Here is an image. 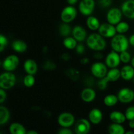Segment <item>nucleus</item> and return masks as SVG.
Wrapping results in <instances>:
<instances>
[{
    "label": "nucleus",
    "mask_w": 134,
    "mask_h": 134,
    "mask_svg": "<svg viewBox=\"0 0 134 134\" xmlns=\"http://www.w3.org/2000/svg\"><path fill=\"white\" fill-rule=\"evenodd\" d=\"M86 44L90 49L99 51L105 48L106 41L99 34H92L86 39Z\"/></svg>",
    "instance_id": "f257e3e1"
},
{
    "label": "nucleus",
    "mask_w": 134,
    "mask_h": 134,
    "mask_svg": "<svg viewBox=\"0 0 134 134\" xmlns=\"http://www.w3.org/2000/svg\"><path fill=\"white\" fill-rule=\"evenodd\" d=\"M129 43V40L125 35L119 34L113 37L111 44L113 51L120 53L123 51H127Z\"/></svg>",
    "instance_id": "f03ea898"
},
{
    "label": "nucleus",
    "mask_w": 134,
    "mask_h": 134,
    "mask_svg": "<svg viewBox=\"0 0 134 134\" xmlns=\"http://www.w3.org/2000/svg\"><path fill=\"white\" fill-rule=\"evenodd\" d=\"M16 79L11 71L3 73L0 76V87L4 90H9L15 85Z\"/></svg>",
    "instance_id": "7ed1b4c3"
},
{
    "label": "nucleus",
    "mask_w": 134,
    "mask_h": 134,
    "mask_svg": "<svg viewBox=\"0 0 134 134\" xmlns=\"http://www.w3.org/2000/svg\"><path fill=\"white\" fill-rule=\"evenodd\" d=\"M77 16V10L72 5H68L65 7L62 11L60 18L63 22L69 23L74 20Z\"/></svg>",
    "instance_id": "20e7f679"
},
{
    "label": "nucleus",
    "mask_w": 134,
    "mask_h": 134,
    "mask_svg": "<svg viewBox=\"0 0 134 134\" xmlns=\"http://www.w3.org/2000/svg\"><path fill=\"white\" fill-rule=\"evenodd\" d=\"M19 64V59L14 54L8 56L5 58L2 64L3 68L7 71H13L16 69Z\"/></svg>",
    "instance_id": "39448f33"
},
{
    "label": "nucleus",
    "mask_w": 134,
    "mask_h": 134,
    "mask_svg": "<svg viewBox=\"0 0 134 134\" xmlns=\"http://www.w3.org/2000/svg\"><path fill=\"white\" fill-rule=\"evenodd\" d=\"M98 31L102 36L106 38L113 37L116 35V33L117 32L115 25L111 24L109 22L101 24L98 29Z\"/></svg>",
    "instance_id": "423d86ee"
},
{
    "label": "nucleus",
    "mask_w": 134,
    "mask_h": 134,
    "mask_svg": "<svg viewBox=\"0 0 134 134\" xmlns=\"http://www.w3.org/2000/svg\"><path fill=\"white\" fill-rule=\"evenodd\" d=\"M94 0H81L79 5L80 13L84 16H90L94 11Z\"/></svg>",
    "instance_id": "0eeeda50"
},
{
    "label": "nucleus",
    "mask_w": 134,
    "mask_h": 134,
    "mask_svg": "<svg viewBox=\"0 0 134 134\" xmlns=\"http://www.w3.org/2000/svg\"><path fill=\"white\" fill-rule=\"evenodd\" d=\"M122 14V12L119 8H112L107 14V22L113 25H116L121 21Z\"/></svg>",
    "instance_id": "6e6552de"
},
{
    "label": "nucleus",
    "mask_w": 134,
    "mask_h": 134,
    "mask_svg": "<svg viewBox=\"0 0 134 134\" xmlns=\"http://www.w3.org/2000/svg\"><path fill=\"white\" fill-rule=\"evenodd\" d=\"M107 68L106 64L102 62H96L91 67L92 74L97 78H103L107 75Z\"/></svg>",
    "instance_id": "1a4fd4ad"
},
{
    "label": "nucleus",
    "mask_w": 134,
    "mask_h": 134,
    "mask_svg": "<svg viewBox=\"0 0 134 134\" xmlns=\"http://www.w3.org/2000/svg\"><path fill=\"white\" fill-rule=\"evenodd\" d=\"M117 96L121 103H130L134 99V91L128 88H124L119 90Z\"/></svg>",
    "instance_id": "9d476101"
},
{
    "label": "nucleus",
    "mask_w": 134,
    "mask_h": 134,
    "mask_svg": "<svg viewBox=\"0 0 134 134\" xmlns=\"http://www.w3.org/2000/svg\"><path fill=\"white\" fill-rule=\"evenodd\" d=\"M58 122L61 127H69L73 126L75 122V117L73 115L68 112H64L60 114L58 119Z\"/></svg>",
    "instance_id": "9b49d317"
},
{
    "label": "nucleus",
    "mask_w": 134,
    "mask_h": 134,
    "mask_svg": "<svg viewBox=\"0 0 134 134\" xmlns=\"http://www.w3.org/2000/svg\"><path fill=\"white\" fill-rule=\"evenodd\" d=\"M120 58L119 52L113 50L111 52L107 54L105 58V64L108 68H117L120 64Z\"/></svg>",
    "instance_id": "f8f14e48"
},
{
    "label": "nucleus",
    "mask_w": 134,
    "mask_h": 134,
    "mask_svg": "<svg viewBox=\"0 0 134 134\" xmlns=\"http://www.w3.org/2000/svg\"><path fill=\"white\" fill-rule=\"evenodd\" d=\"M75 132L77 134H86L90 130V123L87 119H81L75 125Z\"/></svg>",
    "instance_id": "ddd939ff"
},
{
    "label": "nucleus",
    "mask_w": 134,
    "mask_h": 134,
    "mask_svg": "<svg viewBox=\"0 0 134 134\" xmlns=\"http://www.w3.org/2000/svg\"><path fill=\"white\" fill-rule=\"evenodd\" d=\"M121 10L126 18L134 19V0L124 1L122 5Z\"/></svg>",
    "instance_id": "4468645a"
},
{
    "label": "nucleus",
    "mask_w": 134,
    "mask_h": 134,
    "mask_svg": "<svg viewBox=\"0 0 134 134\" xmlns=\"http://www.w3.org/2000/svg\"><path fill=\"white\" fill-rule=\"evenodd\" d=\"M73 37L79 42H82L85 40L87 33L85 29L81 26H76L72 31Z\"/></svg>",
    "instance_id": "2eb2a0df"
},
{
    "label": "nucleus",
    "mask_w": 134,
    "mask_h": 134,
    "mask_svg": "<svg viewBox=\"0 0 134 134\" xmlns=\"http://www.w3.org/2000/svg\"><path fill=\"white\" fill-rule=\"evenodd\" d=\"M24 69L27 74L34 75L37 71V64L35 60L32 59H27L24 63Z\"/></svg>",
    "instance_id": "dca6fc26"
},
{
    "label": "nucleus",
    "mask_w": 134,
    "mask_h": 134,
    "mask_svg": "<svg viewBox=\"0 0 134 134\" xmlns=\"http://www.w3.org/2000/svg\"><path fill=\"white\" fill-rule=\"evenodd\" d=\"M89 120L93 124H98L102 122L103 114L99 109L94 108L90 111L88 115Z\"/></svg>",
    "instance_id": "f3484780"
},
{
    "label": "nucleus",
    "mask_w": 134,
    "mask_h": 134,
    "mask_svg": "<svg viewBox=\"0 0 134 134\" xmlns=\"http://www.w3.org/2000/svg\"><path fill=\"white\" fill-rule=\"evenodd\" d=\"M96 96V94L94 90L90 88H85L81 92V99L85 102H91L94 100Z\"/></svg>",
    "instance_id": "a211bd4d"
},
{
    "label": "nucleus",
    "mask_w": 134,
    "mask_h": 134,
    "mask_svg": "<svg viewBox=\"0 0 134 134\" xmlns=\"http://www.w3.org/2000/svg\"><path fill=\"white\" fill-rule=\"evenodd\" d=\"M120 73H121V77L123 79L126 81H130L133 79L134 68L132 65H125L122 68Z\"/></svg>",
    "instance_id": "6ab92c4d"
},
{
    "label": "nucleus",
    "mask_w": 134,
    "mask_h": 134,
    "mask_svg": "<svg viewBox=\"0 0 134 134\" xmlns=\"http://www.w3.org/2000/svg\"><path fill=\"white\" fill-rule=\"evenodd\" d=\"M109 117L113 122L118 123V124L124 123L126 120L125 114L119 111H114L111 112L109 115Z\"/></svg>",
    "instance_id": "aec40b11"
},
{
    "label": "nucleus",
    "mask_w": 134,
    "mask_h": 134,
    "mask_svg": "<svg viewBox=\"0 0 134 134\" xmlns=\"http://www.w3.org/2000/svg\"><path fill=\"white\" fill-rule=\"evenodd\" d=\"M9 132L12 134H25L27 133L26 128L18 122H13L9 126Z\"/></svg>",
    "instance_id": "412c9836"
},
{
    "label": "nucleus",
    "mask_w": 134,
    "mask_h": 134,
    "mask_svg": "<svg viewBox=\"0 0 134 134\" xmlns=\"http://www.w3.org/2000/svg\"><path fill=\"white\" fill-rule=\"evenodd\" d=\"M12 48L18 53L24 52L27 50V44L22 40H16L12 43Z\"/></svg>",
    "instance_id": "4be33fe9"
},
{
    "label": "nucleus",
    "mask_w": 134,
    "mask_h": 134,
    "mask_svg": "<svg viewBox=\"0 0 134 134\" xmlns=\"http://www.w3.org/2000/svg\"><path fill=\"white\" fill-rule=\"evenodd\" d=\"M86 25L90 30L92 31H96L98 30L100 26V22L99 20L95 16H89L86 20Z\"/></svg>",
    "instance_id": "5701e85b"
},
{
    "label": "nucleus",
    "mask_w": 134,
    "mask_h": 134,
    "mask_svg": "<svg viewBox=\"0 0 134 134\" xmlns=\"http://www.w3.org/2000/svg\"><path fill=\"white\" fill-rule=\"evenodd\" d=\"M108 132L110 134H124L125 133V130L121 124L114 123L109 126Z\"/></svg>",
    "instance_id": "b1692460"
},
{
    "label": "nucleus",
    "mask_w": 134,
    "mask_h": 134,
    "mask_svg": "<svg viewBox=\"0 0 134 134\" xmlns=\"http://www.w3.org/2000/svg\"><path fill=\"white\" fill-rule=\"evenodd\" d=\"M106 76L109 79V81L115 82V81L119 80V78L121 77V73H120V71L116 68H111V69L109 71H107Z\"/></svg>",
    "instance_id": "393cba45"
},
{
    "label": "nucleus",
    "mask_w": 134,
    "mask_h": 134,
    "mask_svg": "<svg viewBox=\"0 0 134 134\" xmlns=\"http://www.w3.org/2000/svg\"><path fill=\"white\" fill-rule=\"evenodd\" d=\"M10 113L7 108L4 106H0V125H4L9 120Z\"/></svg>",
    "instance_id": "a878e982"
},
{
    "label": "nucleus",
    "mask_w": 134,
    "mask_h": 134,
    "mask_svg": "<svg viewBox=\"0 0 134 134\" xmlns=\"http://www.w3.org/2000/svg\"><path fill=\"white\" fill-rule=\"evenodd\" d=\"M119 101L118 96L113 95V94H109L104 98L103 103L107 107H113V106L115 105Z\"/></svg>",
    "instance_id": "bb28decb"
},
{
    "label": "nucleus",
    "mask_w": 134,
    "mask_h": 134,
    "mask_svg": "<svg viewBox=\"0 0 134 134\" xmlns=\"http://www.w3.org/2000/svg\"><path fill=\"white\" fill-rule=\"evenodd\" d=\"M63 43L65 48L71 50L76 48L77 45V41L73 37H66L64 39Z\"/></svg>",
    "instance_id": "cd10ccee"
},
{
    "label": "nucleus",
    "mask_w": 134,
    "mask_h": 134,
    "mask_svg": "<svg viewBox=\"0 0 134 134\" xmlns=\"http://www.w3.org/2000/svg\"><path fill=\"white\" fill-rule=\"evenodd\" d=\"M59 32L62 36L66 37L69 36V34L71 32V28L69 25H68V23L64 22L60 25V27H59Z\"/></svg>",
    "instance_id": "c85d7f7f"
},
{
    "label": "nucleus",
    "mask_w": 134,
    "mask_h": 134,
    "mask_svg": "<svg viewBox=\"0 0 134 134\" xmlns=\"http://www.w3.org/2000/svg\"><path fill=\"white\" fill-rule=\"evenodd\" d=\"M130 26L127 22H120L119 24L116 25V30L119 34H123L129 30Z\"/></svg>",
    "instance_id": "c756f323"
},
{
    "label": "nucleus",
    "mask_w": 134,
    "mask_h": 134,
    "mask_svg": "<svg viewBox=\"0 0 134 134\" xmlns=\"http://www.w3.org/2000/svg\"><path fill=\"white\" fill-rule=\"evenodd\" d=\"M35 77H34L33 75L27 74V75L25 76L23 80L24 85V86H26V87L27 88L32 87L34 85V84H35Z\"/></svg>",
    "instance_id": "7c9ffc66"
},
{
    "label": "nucleus",
    "mask_w": 134,
    "mask_h": 134,
    "mask_svg": "<svg viewBox=\"0 0 134 134\" xmlns=\"http://www.w3.org/2000/svg\"><path fill=\"white\" fill-rule=\"evenodd\" d=\"M109 82V80L107 78V76L103 77V78H101L99 81L98 82V88L102 90L106 89V88L107 87V85H108Z\"/></svg>",
    "instance_id": "2f4dec72"
},
{
    "label": "nucleus",
    "mask_w": 134,
    "mask_h": 134,
    "mask_svg": "<svg viewBox=\"0 0 134 134\" xmlns=\"http://www.w3.org/2000/svg\"><path fill=\"white\" fill-rule=\"evenodd\" d=\"M120 58L122 62L124 63V64H128V63H129L131 60L130 54L126 51L120 52Z\"/></svg>",
    "instance_id": "473e14b6"
},
{
    "label": "nucleus",
    "mask_w": 134,
    "mask_h": 134,
    "mask_svg": "<svg viewBox=\"0 0 134 134\" xmlns=\"http://www.w3.org/2000/svg\"><path fill=\"white\" fill-rule=\"evenodd\" d=\"M125 115L127 120H134V106H131L126 110Z\"/></svg>",
    "instance_id": "72a5a7b5"
},
{
    "label": "nucleus",
    "mask_w": 134,
    "mask_h": 134,
    "mask_svg": "<svg viewBox=\"0 0 134 134\" xmlns=\"http://www.w3.org/2000/svg\"><path fill=\"white\" fill-rule=\"evenodd\" d=\"M8 40L5 36L1 34L0 35V51L2 52L4 48L7 46Z\"/></svg>",
    "instance_id": "f704fd0d"
},
{
    "label": "nucleus",
    "mask_w": 134,
    "mask_h": 134,
    "mask_svg": "<svg viewBox=\"0 0 134 134\" xmlns=\"http://www.w3.org/2000/svg\"><path fill=\"white\" fill-rule=\"evenodd\" d=\"M99 5L102 7L105 8L108 7L112 3V0H98Z\"/></svg>",
    "instance_id": "c9c22d12"
},
{
    "label": "nucleus",
    "mask_w": 134,
    "mask_h": 134,
    "mask_svg": "<svg viewBox=\"0 0 134 134\" xmlns=\"http://www.w3.org/2000/svg\"><path fill=\"white\" fill-rule=\"evenodd\" d=\"M75 49L76 52L77 54H83L85 52V47L82 44H79L77 45Z\"/></svg>",
    "instance_id": "e433bc0d"
},
{
    "label": "nucleus",
    "mask_w": 134,
    "mask_h": 134,
    "mask_svg": "<svg viewBox=\"0 0 134 134\" xmlns=\"http://www.w3.org/2000/svg\"><path fill=\"white\" fill-rule=\"evenodd\" d=\"M58 133L59 134H72L73 132L66 127H62V128L59 130Z\"/></svg>",
    "instance_id": "4c0bfd02"
},
{
    "label": "nucleus",
    "mask_w": 134,
    "mask_h": 134,
    "mask_svg": "<svg viewBox=\"0 0 134 134\" xmlns=\"http://www.w3.org/2000/svg\"><path fill=\"white\" fill-rule=\"evenodd\" d=\"M44 68L46 69H54L56 68V65L53 62H51L50 61H47L44 63Z\"/></svg>",
    "instance_id": "58836bf2"
},
{
    "label": "nucleus",
    "mask_w": 134,
    "mask_h": 134,
    "mask_svg": "<svg viewBox=\"0 0 134 134\" xmlns=\"http://www.w3.org/2000/svg\"><path fill=\"white\" fill-rule=\"evenodd\" d=\"M5 90L3 88L0 89V103H3L7 98V94Z\"/></svg>",
    "instance_id": "ea45409f"
},
{
    "label": "nucleus",
    "mask_w": 134,
    "mask_h": 134,
    "mask_svg": "<svg viewBox=\"0 0 134 134\" xmlns=\"http://www.w3.org/2000/svg\"><path fill=\"white\" fill-rule=\"evenodd\" d=\"M94 57L96 59H97V60H101V59L103 58V55L101 53H99V52H97V53H96L94 55Z\"/></svg>",
    "instance_id": "a19ab883"
},
{
    "label": "nucleus",
    "mask_w": 134,
    "mask_h": 134,
    "mask_svg": "<svg viewBox=\"0 0 134 134\" xmlns=\"http://www.w3.org/2000/svg\"><path fill=\"white\" fill-rule=\"evenodd\" d=\"M129 43L132 46L134 47V34L132 35L129 39Z\"/></svg>",
    "instance_id": "79ce46f5"
},
{
    "label": "nucleus",
    "mask_w": 134,
    "mask_h": 134,
    "mask_svg": "<svg viewBox=\"0 0 134 134\" xmlns=\"http://www.w3.org/2000/svg\"><path fill=\"white\" fill-rule=\"evenodd\" d=\"M78 1V0H67V2L69 5H73L75 4H76Z\"/></svg>",
    "instance_id": "37998d69"
},
{
    "label": "nucleus",
    "mask_w": 134,
    "mask_h": 134,
    "mask_svg": "<svg viewBox=\"0 0 134 134\" xmlns=\"http://www.w3.org/2000/svg\"><path fill=\"white\" fill-rule=\"evenodd\" d=\"M89 59L87 58H85L82 59V60H81V63L82 64H88V63L89 62Z\"/></svg>",
    "instance_id": "c03bdc74"
},
{
    "label": "nucleus",
    "mask_w": 134,
    "mask_h": 134,
    "mask_svg": "<svg viewBox=\"0 0 134 134\" xmlns=\"http://www.w3.org/2000/svg\"><path fill=\"white\" fill-rule=\"evenodd\" d=\"M129 127L131 128H134V120H129Z\"/></svg>",
    "instance_id": "a18cd8bd"
},
{
    "label": "nucleus",
    "mask_w": 134,
    "mask_h": 134,
    "mask_svg": "<svg viewBox=\"0 0 134 134\" xmlns=\"http://www.w3.org/2000/svg\"><path fill=\"white\" fill-rule=\"evenodd\" d=\"M27 134H38V132H36V131H29V132H27Z\"/></svg>",
    "instance_id": "49530a36"
},
{
    "label": "nucleus",
    "mask_w": 134,
    "mask_h": 134,
    "mask_svg": "<svg viewBox=\"0 0 134 134\" xmlns=\"http://www.w3.org/2000/svg\"><path fill=\"white\" fill-rule=\"evenodd\" d=\"M131 64H132V66L134 68V57L131 60Z\"/></svg>",
    "instance_id": "de8ad7c7"
},
{
    "label": "nucleus",
    "mask_w": 134,
    "mask_h": 134,
    "mask_svg": "<svg viewBox=\"0 0 134 134\" xmlns=\"http://www.w3.org/2000/svg\"><path fill=\"white\" fill-rule=\"evenodd\" d=\"M126 134H134V132H132V131H129V132H126Z\"/></svg>",
    "instance_id": "09e8293b"
},
{
    "label": "nucleus",
    "mask_w": 134,
    "mask_h": 134,
    "mask_svg": "<svg viewBox=\"0 0 134 134\" xmlns=\"http://www.w3.org/2000/svg\"><path fill=\"white\" fill-rule=\"evenodd\" d=\"M133 82H134V77H133Z\"/></svg>",
    "instance_id": "8fccbe9b"
}]
</instances>
